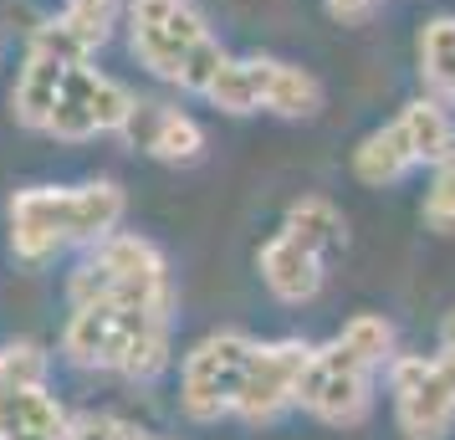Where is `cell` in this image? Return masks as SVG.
Segmentation results:
<instances>
[{"instance_id": "obj_1", "label": "cell", "mask_w": 455, "mask_h": 440, "mask_svg": "<svg viewBox=\"0 0 455 440\" xmlns=\"http://www.w3.org/2000/svg\"><path fill=\"white\" fill-rule=\"evenodd\" d=\"M128 210L124 185L92 180V185H31L11 195V252L26 267H42L67 246H92L118 231Z\"/></svg>"}, {"instance_id": "obj_2", "label": "cell", "mask_w": 455, "mask_h": 440, "mask_svg": "<svg viewBox=\"0 0 455 440\" xmlns=\"http://www.w3.org/2000/svg\"><path fill=\"white\" fill-rule=\"evenodd\" d=\"M169 323L174 317L148 313L139 302L87 297V302H72V317L62 328V354L77 369H103V374L148 384L169 369Z\"/></svg>"}, {"instance_id": "obj_3", "label": "cell", "mask_w": 455, "mask_h": 440, "mask_svg": "<svg viewBox=\"0 0 455 440\" xmlns=\"http://www.w3.org/2000/svg\"><path fill=\"white\" fill-rule=\"evenodd\" d=\"M124 26L139 67L195 98L230 62V52L215 42L205 11L195 0H124Z\"/></svg>"}, {"instance_id": "obj_4", "label": "cell", "mask_w": 455, "mask_h": 440, "mask_svg": "<svg viewBox=\"0 0 455 440\" xmlns=\"http://www.w3.org/2000/svg\"><path fill=\"white\" fill-rule=\"evenodd\" d=\"M67 297L72 302L118 297V302H139L148 313L174 317V276H169L164 252L154 241H144V236H124V231L92 241L87 261L67 282Z\"/></svg>"}, {"instance_id": "obj_5", "label": "cell", "mask_w": 455, "mask_h": 440, "mask_svg": "<svg viewBox=\"0 0 455 440\" xmlns=\"http://www.w3.org/2000/svg\"><path fill=\"white\" fill-rule=\"evenodd\" d=\"M133 108H139V98L118 77L98 72L92 62H72L62 72L46 133L62 139V144H83V139H98V133H124Z\"/></svg>"}, {"instance_id": "obj_6", "label": "cell", "mask_w": 455, "mask_h": 440, "mask_svg": "<svg viewBox=\"0 0 455 440\" xmlns=\"http://www.w3.org/2000/svg\"><path fill=\"white\" fill-rule=\"evenodd\" d=\"M389 395L399 430L410 440H445L455 425V358L451 354H394L389 358Z\"/></svg>"}, {"instance_id": "obj_7", "label": "cell", "mask_w": 455, "mask_h": 440, "mask_svg": "<svg viewBox=\"0 0 455 440\" xmlns=\"http://www.w3.org/2000/svg\"><path fill=\"white\" fill-rule=\"evenodd\" d=\"M256 338L235 333V328H220V333L200 338L185 354V369H180V410H185L195 425H215L235 410V389H241V374H246V358Z\"/></svg>"}, {"instance_id": "obj_8", "label": "cell", "mask_w": 455, "mask_h": 440, "mask_svg": "<svg viewBox=\"0 0 455 440\" xmlns=\"http://www.w3.org/2000/svg\"><path fill=\"white\" fill-rule=\"evenodd\" d=\"M297 410H307L312 420L338 425V430L363 425L373 410V374L332 338L307 354V369L297 379Z\"/></svg>"}, {"instance_id": "obj_9", "label": "cell", "mask_w": 455, "mask_h": 440, "mask_svg": "<svg viewBox=\"0 0 455 440\" xmlns=\"http://www.w3.org/2000/svg\"><path fill=\"white\" fill-rule=\"evenodd\" d=\"M312 343L302 338H271V343H251L246 374L235 389V410L230 415L246 425H271L297 404V379L307 369Z\"/></svg>"}, {"instance_id": "obj_10", "label": "cell", "mask_w": 455, "mask_h": 440, "mask_svg": "<svg viewBox=\"0 0 455 440\" xmlns=\"http://www.w3.org/2000/svg\"><path fill=\"white\" fill-rule=\"evenodd\" d=\"M124 21V0H62L57 16H46L26 46L57 52L67 62H87L98 46L113 36V26Z\"/></svg>"}, {"instance_id": "obj_11", "label": "cell", "mask_w": 455, "mask_h": 440, "mask_svg": "<svg viewBox=\"0 0 455 440\" xmlns=\"http://www.w3.org/2000/svg\"><path fill=\"white\" fill-rule=\"evenodd\" d=\"M124 139H133V144L144 148V154H154L159 164H195V159H205V128L195 124L189 113H180V108L169 103H144L139 98V108H133V118H128Z\"/></svg>"}, {"instance_id": "obj_12", "label": "cell", "mask_w": 455, "mask_h": 440, "mask_svg": "<svg viewBox=\"0 0 455 440\" xmlns=\"http://www.w3.org/2000/svg\"><path fill=\"white\" fill-rule=\"evenodd\" d=\"M251 92H256V113H276V118H317L323 108V83L307 67L282 62V57H246Z\"/></svg>"}, {"instance_id": "obj_13", "label": "cell", "mask_w": 455, "mask_h": 440, "mask_svg": "<svg viewBox=\"0 0 455 440\" xmlns=\"http://www.w3.org/2000/svg\"><path fill=\"white\" fill-rule=\"evenodd\" d=\"M323 256H312L302 241H291L287 231H276L256 252V272H261V282L271 287V297L276 302H291V308H302V302H312V297L323 292Z\"/></svg>"}, {"instance_id": "obj_14", "label": "cell", "mask_w": 455, "mask_h": 440, "mask_svg": "<svg viewBox=\"0 0 455 440\" xmlns=\"http://www.w3.org/2000/svg\"><path fill=\"white\" fill-rule=\"evenodd\" d=\"M67 57L57 52H42V46H26V62L16 72V87H11V118L31 133H46V118L57 108V87H62Z\"/></svg>"}, {"instance_id": "obj_15", "label": "cell", "mask_w": 455, "mask_h": 440, "mask_svg": "<svg viewBox=\"0 0 455 440\" xmlns=\"http://www.w3.org/2000/svg\"><path fill=\"white\" fill-rule=\"evenodd\" d=\"M67 415L46 384H11L0 389V440H67Z\"/></svg>"}, {"instance_id": "obj_16", "label": "cell", "mask_w": 455, "mask_h": 440, "mask_svg": "<svg viewBox=\"0 0 455 440\" xmlns=\"http://www.w3.org/2000/svg\"><path fill=\"white\" fill-rule=\"evenodd\" d=\"M399 133H404V144H410V154H414V164H430V169H440V164H451L455 159V113L440 98H410V103L399 108Z\"/></svg>"}, {"instance_id": "obj_17", "label": "cell", "mask_w": 455, "mask_h": 440, "mask_svg": "<svg viewBox=\"0 0 455 440\" xmlns=\"http://www.w3.org/2000/svg\"><path fill=\"white\" fill-rule=\"evenodd\" d=\"M410 169H419V164H414V154H410V144H404L399 124L373 128V133H363V139H358V148H353V174H358L369 189L399 185Z\"/></svg>"}, {"instance_id": "obj_18", "label": "cell", "mask_w": 455, "mask_h": 440, "mask_svg": "<svg viewBox=\"0 0 455 440\" xmlns=\"http://www.w3.org/2000/svg\"><path fill=\"white\" fill-rule=\"evenodd\" d=\"M282 231H287L291 241H302V246H307L312 256H323V261L348 246V226H343L338 205L323 200V195H302V200H291L287 226H282Z\"/></svg>"}, {"instance_id": "obj_19", "label": "cell", "mask_w": 455, "mask_h": 440, "mask_svg": "<svg viewBox=\"0 0 455 440\" xmlns=\"http://www.w3.org/2000/svg\"><path fill=\"white\" fill-rule=\"evenodd\" d=\"M419 83L455 113V16H435L419 31Z\"/></svg>"}, {"instance_id": "obj_20", "label": "cell", "mask_w": 455, "mask_h": 440, "mask_svg": "<svg viewBox=\"0 0 455 440\" xmlns=\"http://www.w3.org/2000/svg\"><path fill=\"white\" fill-rule=\"evenodd\" d=\"M338 343L348 348L369 374H384L389 369V358H394V328H389V317H379V313H358L343 323V333H338Z\"/></svg>"}, {"instance_id": "obj_21", "label": "cell", "mask_w": 455, "mask_h": 440, "mask_svg": "<svg viewBox=\"0 0 455 440\" xmlns=\"http://www.w3.org/2000/svg\"><path fill=\"white\" fill-rule=\"evenodd\" d=\"M11 384H46V354L36 343H5L0 348V389Z\"/></svg>"}, {"instance_id": "obj_22", "label": "cell", "mask_w": 455, "mask_h": 440, "mask_svg": "<svg viewBox=\"0 0 455 440\" xmlns=\"http://www.w3.org/2000/svg\"><path fill=\"white\" fill-rule=\"evenodd\" d=\"M425 226L440 236H455V159L435 169V185L425 189Z\"/></svg>"}, {"instance_id": "obj_23", "label": "cell", "mask_w": 455, "mask_h": 440, "mask_svg": "<svg viewBox=\"0 0 455 440\" xmlns=\"http://www.w3.org/2000/svg\"><path fill=\"white\" fill-rule=\"evenodd\" d=\"M67 440H148V430L124 415H72Z\"/></svg>"}, {"instance_id": "obj_24", "label": "cell", "mask_w": 455, "mask_h": 440, "mask_svg": "<svg viewBox=\"0 0 455 440\" xmlns=\"http://www.w3.org/2000/svg\"><path fill=\"white\" fill-rule=\"evenodd\" d=\"M323 5H328V16H332V21L353 26V21H369L379 0H323Z\"/></svg>"}, {"instance_id": "obj_25", "label": "cell", "mask_w": 455, "mask_h": 440, "mask_svg": "<svg viewBox=\"0 0 455 440\" xmlns=\"http://www.w3.org/2000/svg\"><path fill=\"white\" fill-rule=\"evenodd\" d=\"M440 354L455 358V313H445V323H440Z\"/></svg>"}, {"instance_id": "obj_26", "label": "cell", "mask_w": 455, "mask_h": 440, "mask_svg": "<svg viewBox=\"0 0 455 440\" xmlns=\"http://www.w3.org/2000/svg\"><path fill=\"white\" fill-rule=\"evenodd\" d=\"M148 440H154V436H148Z\"/></svg>"}]
</instances>
